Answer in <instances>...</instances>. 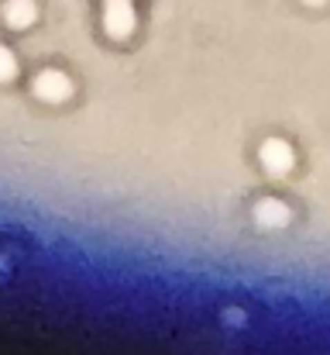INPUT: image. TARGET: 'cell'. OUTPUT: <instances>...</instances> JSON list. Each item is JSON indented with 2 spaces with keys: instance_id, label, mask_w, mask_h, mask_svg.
<instances>
[{
  "instance_id": "1",
  "label": "cell",
  "mask_w": 330,
  "mask_h": 355,
  "mask_svg": "<svg viewBox=\"0 0 330 355\" xmlns=\"http://www.w3.org/2000/svg\"><path fill=\"white\" fill-rule=\"evenodd\" d=\"M104 24L113 38H127L131 28H134V10H131V0H107V14H104Z\"/></svg>"
},
{
  "instance_id": "2",
  "label": "cell",
  "mask_w": 330,
  "mask_h": 355,
  "mask_svg": "<svg viewBox=\"0 0 330 355\" xmlns=\"http://www.w3.org/2000/svg\"><path fill=\"white\" fill-rule=\"evenodd\" d=\"M35 94L42 101H66L69 97V80L62 73H42L35 80Z\"/></svg>"
},
{
  "instance_id": "3",
  "label": "cell",
  "mask_w": 330,
  "mask_h": 355,
  "mask_svg": "<svg viewBox=\"0 0 330 355\" xmlns=\"http://www.w3.org/2000/svg\"><path fill=\"white\" fill-rule=\"evenodd\" d=\"M3 14H7V24L10 28H28L35 21V3L31 0H10Z\"/></svg>"
},
{
  "instance_id": "4",
  "label": "cell",
  "mask_w": 330,
  "mask_h": 355,
  "mask_svg": "<svg viewBox=\"0 0 330 355\" xmlns=\"http://www.w3.org/2000/svg\"><path fill=\"white\" fill-rule=\"evenodd\" d=\"M262 159H265V166H268V169H282V166H286V148H282V145H272V141H268V145H265V155H262Z\"/></svg>"
},
{
  "instance_id": "5",
  "label": "cell",
  "mask_w": 330,
  "mask_h": 355,
  "mask_svg": "<svg viewBox=\"0 0 330 355\" xmlns=\"http://www.w3.org/2000/svg\"><path fill=\"white\" fill-rule=\"evenodd\" d=\"M14 76V55L0 45V80H10Z\"/></svg>"
},
{
  "instance_id": "6",
  "label": "cell",
  "mask_w": 330,
  "mask_h": 355,
  "mask_svg": "<svg viewBox=\"0 0 330 355\" xmlns=\"http://www.w3.org/2000/svg\"><path fill=\"white\" fill-rule=\"evenodd\" d=\"M310 3H320V0H310Z\"/></svg>"
}]
</instances>
